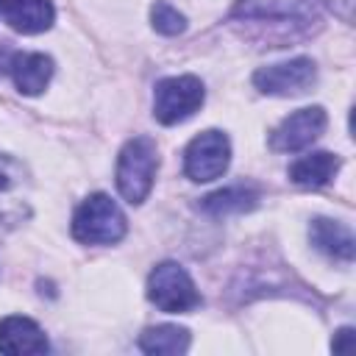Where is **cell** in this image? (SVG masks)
<instances>
[{"instance_id": "6da1fadb", "label": "cell", "mask_w": 356, "mask_h": 356, "mask_svg": "<svg viewBox=\"0 0 356 356\" xmlns=\"http://www.w3.org/2000/svg\"><path fill=\"white\" fill-rule=\"evenodd\" d=\"M231 19L270 25L281 31V42H286V36L312 33L320 25V8L317 0H236Z\"/></svg>"}, {"instance_id": "7a4b0ae2", "label": "cell", "mask_w": 356, "mask_h": 356, "mask_svg": "<svg viewBox=\"0 0 356 356\" xmlns=\"http://www.w3.org/2000/svg\"><path fill=\"white\" fill-rule=\"evenodd\" d=\"M125 231L128 220L106 192L89 195L72 214V236L83 245H114L125 236Z\"/></svg>"}, {"instance_id": "3957f363", "label": "cell", "mask_w": 356, "mask_h": 356, "mask_svg": "<svg viewBox=\"0 0 356 356\" xmlns=\"http://www.w3.org/2000/svg\"><path fill=\"white\" fill-rule=\"evenodd\" d=\"M159 170V150L150 136H134L122 145L117 159V189L131 203L139 206L150 189Z\"/></svg>"}, {"instance_id": "277c9868", "label": "cell", "mask_w": 356, "mask_h": 356, "mask_svg": "<svg viewBox=\"0 0 356 356\" xmlns=\"http://www.w3.org/2000/svg\"><path fill=\"white\" fill-rule=\"evenodd\" d=\"M147 298L156 309L170 314H186L200 306V292L195 281L178 261H161L147 275Z\"/></svg>"}, {"instance_id": "5b68a950", "label": "cell", "mask_w": 356, "mask_h": 356, "mask_svg": "<svg viewBox=\"0 0 356 356\" xmlns=\"http://www.w3.org/2000/svg\"><path fill=\"white\" fill-rule=\"evenodd\" d=\"M206 100V89L195 75L161 78L153 89V117L161 125H178L189 120Z\"/></svg>"}, {"instance_id": "8992f818", "label": "cell", "mask_w": 356, "mask_h": 356, "mask_svg": "<svg viewBox=\"0 0 356 356\" xmlns=\"http://www.w3.org/2000/svg\"><path fill=\"white\" fill-rule=\"evenodd\" d=\"M231 161V142L222 131H203L197 134L184 150V172L195 184H206L220 178Z\"/></svg>"}, {"instance_id": "52a82bcc", "label": "cell", "mask_w": 356, "mask_h": 356, "mask_svg": "<svg viewBox=\"0 0 356 356\" xmlns=\"http://www.w3.org/2000/svg\"><path fill=\"white\" fill-rule=\"evenodd\" d=\"M317 81V67L312 58L298 56L281 64H270L253 72V86L261 95H275V97H295L303 95L314 86Z\"/></svg>"}, {"instance_id": "ba28073f", "label": "cell", "mask_w": 356, "mask_h": 356, "mask_svg": "<svg viewBox=\"0 0 356 356\" xmlns=\"http://www.w3.org/2000/svg\"><path fill=\"white\" fill-rule=\"evenodd\" d=\"M31 217V178L22 161L0 153V225L11 228Z\"/></svg>"}, {"instance_id": "9c48e42d", "label": "cell", "mask_w": 356, "mask_h": 356, "mask_svg": "<svg viewBox=\"0 0 356 356\" xmlns=\"http://www.w3.org/2000/svg\"><path fill=\"white\" fill-rule=\"evenodd\" d=\"M328 125L325 108L323 106H306L292 111L289 117H284L278 122V128L270 134V147L278 153H298L303 147H309Z\"/></svg>"}, {"instance_id": "30bf717a", "label": "cell", "mask_w": 356, "mask_h": 356, "mask_svg": "<svg viewBox=\"0 0 356 356\" xmlns=\"http://www.w3.org/2000/svg\"><path fill=\"white\" fill-rule=\"evenodd\" d=\"M47 337L44 331L22 314H11L6 320H0V353L8 356H25V353H44Z\"/></svg>"}, {"instance_id": "8fae6325", "label": "cell", "mask_w": 356, "mask_h": 356, "mask_svg": "<svg viewBox=\"0 0 356 356\" xmlns=\"http://www.w3.org/2000/svg\"><path fill=\"white\" fill-rule=\"evenodd\" d=\"M8 72L14 78V86L22 95L33 97V95L44 92V86L50 83V78H53V58L44 56V53H14Z\"/></svg>"}, {"instance_id": "7c38bea8", "label": "cell", "mask_w": 356, "mask_h": 356, "mask_svg": "<svg viewBox=\"0 0 356 356\" xmlns=\"http://www.w3.org/2000/svg\"><path fill=\"white\" fill-rule=\"evenodd\" d=\"M312 245L325 253L328 259H339V261H353V234L345 222L328 220V217H317L309 228Z\"/></svg>"}, {"instance_id": "4fadbf2b", "label": "cell", "mask_w": 356, "mask_h": 356, "mask_svg": "<svg viewBox=\"0 0 356 356\" xmlns=\"http://www.w3.org/2000/svg\"><path fill=\"white\" fill-rule=\"evenodd\" d=\"M6 19L19 33H42L53 25L56 8L50 0H6Z\"/></svg>"}, {"instance_id": "5bb4252c", "label": "cell", "mask_w": 356, "mask_h": 356, "mask_svg": "<svg viewBox=\"0 0 356 356\" xmlns=\"http://www.w3.org/2000/svg\"><path fill=\"white\" fill-rule=\"evenodd\" d=\"M337 170H339V156H334L328 150H317V153L300 156L289 167V181L303 189H320L337 175Z\"/></svg>"}, {"instance_id": "9a60e30c", "label": "cell", "mask_w": 356, "mask_h": 356, "mask_svg": "<svg viewBox=\"0 0 356 356\" xmlns=\"http://www.w3.org/2000/svg\"><path fill=\"white\" fill-rule=\"evenodd\" d=\"M256 203H259L256 189H250V186H225V189H217V192L206 195L200 200V209L211 217H228V214L250 211V209H256Z\"/></svg>"}, {"instance_id": "2e32d148", "label": "cell", "mask_w": 356, "mask_h": 356, "mask_svg": "<svg viewBox=\"0 0 356 356\" xmlns=\"http://www.w3.org/2000/svg\"><path fill=\"white\" fill-rule=\"evenodd\" d=\"M139 348L156 356H178L189 350V331L181 325H150L139 337Z\"/></svg>"}, {"instance_id": "e0dca14e", "label": "cell", "mask_w": 356, "mask_h": 356, "mask_svg": "<svg viewBox=\"0 0 356 356\" xmlns=\"http://www.w3.org/2000/svg\"><path fill=\"white\" fill-rule=\"evenodd\" d=\"M150 22H153V28H156L159 33H164V36H178V33L186 31V17H184L175 6H170V3H164V0H156V3H153V8H150Z\"/></svg>"}, {"instance_id": "ac0fdd59", "label": "cell", "mask_w": 356, "mask_h": 356, "mask_svg": "<svg viewBox=\"0 0 356 356\" xmlns=\"http://www.w3.org/2000/svg\"><path fill=\"white\" fill-rule=\"evenodd\" d=\"M350 345H353V328H342V331H339V339L331 342V348L339 350V353H342V350H350Z\"/></svg>"}, {"instance_id": "d6986e66", "label": "cell", "mask_w": 356, "mask_h": 356, "mask_svg": "<svg viewBox=\"0 0 356 356\" xmlns=\"http://www.w3.org/2000/svg\"><path fill=\"white\" fill-rule=\"evenodd\" d=\"M331 8H334V14H339L345 22L350 19V11H353V0H325Z\"/></svg>"}, {"instance_id": "ffe728a7", "label": "cell", "mask_w": 356, "mask_h": 356, "mask_svg": "<svg viewBox=\"0 0 356 356\" xmlns=\"http://www.w3.org/2000/svg\"><path fill=\"white\" fill-rule=\"evenodd\" d=\"M11 58H14V50L8 44H0V78L11 70Z\"/></svg>"}, {"instance_id": "44dd1931", "label": "cell", "mask_w": 356, "mask_h": 356, "mask_svg": "<svg viewBox=\"0 0 356 356\" xmlns=\"http://www.w3.org/2000/svg\"><path fill=\"white\" fill-rule=\"evenodd\" d=\"M3 3H6V0H0V8H3Z\"/></svg>"}]
</instances>
